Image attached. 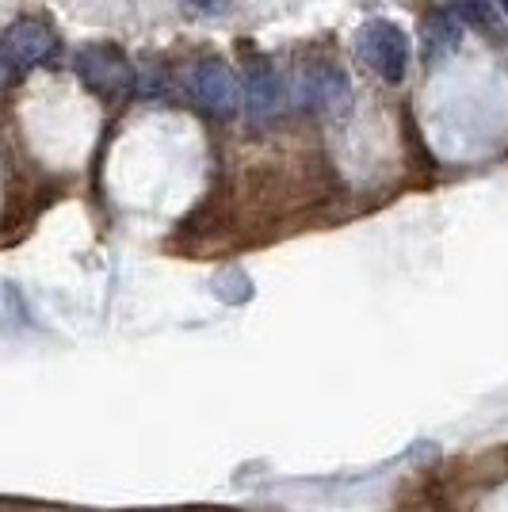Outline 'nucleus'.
Listing matches in <instances>:
<instances>
[{"label":"nucleus","mask_w":508,"mask_h":512,"mask_svg":"<svg viewBox=\"0 0 508 512\" xmlns=\"http://www.w3.org/2000/svg\"><path fill=\"white\" fill-rule=\"evenodd\" d=\"M77 77L81 85L100 96L104 104H119L138 88V69L115 43H88L77 50Z\"/></svg>","instance_id":"obj_1"},{"label":"nucleus","mask_w":508,"mask_h":512,"mask_svg":"<svg viewBox=\"0 0 508 512\" xmlns=\"http://www.w3.org/2000/svg\"><path fill=\"white\" fill-rule=\"evenodd\" d=\"M191 8H203V12H211V8H222L226 0H188Z\"/></svg>","instance_id":"obj_10"},{"label":"nucleus","mask_w":508,"mask_h":512,"mask_svg":"<svg viewBox=\"0 0 508 512\" xmlns=\"http://www.w3.org/2000/svg\"><path fill=\"white\" fill-rule=\"evenodd\" d=\"M214 291H218V299H226V302H245L249 295H253L249 276H245L241 268H226L222 276L214 279Z\"/></svg>","instance_id":"obj_9"},{"label":"nucleus","mask_w":508,"mask_h":512,"mask_svg":"<svg viewBox=\"0 0 508 512\" xmlns=\"http://www.w3.org/2000/svg\"><path fill=\"white\" fill-rule=\"evenodd\" d=\"M188 88L195 96V104L203 107L214 119H233L245 111V96H241V81L237 69L218 54H207L199 62H191L188 69Z\"/></svg>","instance_id":"obj_2"},{"label":"nucleus","mask_w":508,"mask_h":512,"mask_svg":"<svg viewBox=\"0 0 508 512\" xmlns=\"http://www.w3.org/2000/svg\"><path fill=\"white\" fill-rule=\"evenodd\" d=\"M54 50H58V35L39 16H23V20L8 23L0 35V65L12 73H27V69L43 65Z\"/></svg>","instance_id":"obj_5"},{"label":"nucleus","mask_w":508,"mask_h":512,"mask_svg":"<svg viewBox=\"0 0 508 512\" xmlns=\"http://www.w3.org/2000/svg\"><path fill=\"white\" fill-rule=\"evenodd\" d=\"M497 4H501V8H505V12H508V0H497Z\"/></svg>","instance_id":"obj_11"},{"label":"nucleus","mask_w":508,"mask_h":512,"mask_svg":"<svg viewBox=\"0 0 508 512\" xmlns=\"http://www.w3.org/2000/svg\"><path fill=\"white\" fill-rule=\"evenodd\" d=\"M463 39V23L451 16V8H428L421 23V43H424V62L436 65L451 58Z\"/></svg>","instance_id":"obj_7"},{"label":"nucleus","mask_w":508,"mask_h":512,"mask_svg":"<svg viewBox=\"0 0 508 512\" xmlns=\"http://www.w3.org/2000/svg\"><path fill=\"white\" fill-rule=\"evenodd\" d=\"M356 54L371 73L398 85L409 69V35L394 20H367L356 31Z\"/></svg>","instance_id":"obj_4"},{"label":"nucleus","mask_w":508,"mask_h":512,"mask_svg":"<svg viewBox=\"0 0 508 512\" xmlns=\"http://www.w3.org/2000/svg\"><path fill=\"white\" fill-rule=\"evenodd\" d=\"M447 8H451V16L459 23H470L478 31H493L497 27V12H493L489 0H447Z\"/></svg>","instance_id":"obj_8"},{"label":"nucleus","mask_w":508,"mask_h":512,"mask_svg":"<svg viewBox=\"0 0 508 512\" xmlns=\"http://www.w3.org/2000/svg\"><path fill=\"white\" fill-rule=\"evenodd\" d=\"M245 111L253 115L256 123H268L283 111V85H279V73L272 69V62L264 54H256L253 46H245Z\"/></svg>","instance_id":"obj_6"},{"label":"nucleus","mask_w":508,"mask_h":512,"mask_svg":"<svg viewBox=\"0 0 508 512\" xmlns=\"http://www.w3.org/2000/svg\"><path fill=\"white\" fill-rule=\"evenodd\" d=\"M295 96L306 111L340 115L344 107L352 104V81L329 58H302L295 69Z\"/></svg>","instance_id":"obj_3"}]
</instances>
